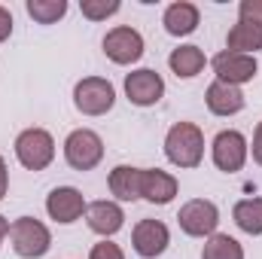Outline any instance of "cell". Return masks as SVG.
Segmentation results:
<instances>
[{
	"label": "cell",
	"instance_id": "ac0fdd59",
	"mask_svg": "<svg viewBox=\"0 0 262 259\" xmlns=\"http://www.w3.org/2000/svg\"><path fill=\"white\" fill-rule=\"evenodd\" d=\"M110 195L116 201H137L140 198V168L134 165H116L107 177Z\"/></svg>",
	"mask_w": 262,
	"mask_h": 259
},
{
	"label": "cell",
	"instance_id": "ba28073f",
	"mask_svg": "<svg viewBox=\"0 0 262 259\" xmlns=\"http://www.w3.org/2000/svg\"><path fill=\"white\" fill-rule=\"evenodd\" d=\"M104 55L113 61V64H137L140 58H143V37H140V31H134L131 25H116V28H110L107 31V37H104Z\"/></svg>",
	"mask_w": 262,
	"mask_h": 259
},
{
	"label": "cell",
	"instance_id": "4316f807",
	"mask_svg": "<svg viewBox=\"0 0 262 259\" xmlns=\"http://www.w3.org/2000/svg\"><path fill=\"white\" fill-rule=\"evenodd\" d=\"M250 153H253V162L262 168V122L256 125V131H253V143H250Z\"/></svg>",
	"mask_w": 262,
	"mask_h": 259
},
{
	"label": "cell",
	"instance_id": "d6986e66",
	"mask_svg": "<svg viewBox=\"0 0 262 259\" xmlns=\"http://www.w3.org/2000/svg\"><path fill=\"white\" fill-rule=\"evenodd\" d=\"M204 64H207V58H204L201 46H192V43L177 46V49L168 55V67H171L180 79H192V76H198V73L204 70Z\"/></svg>",
	"mask_w": 262,
	"mask_h": 259
},
{
	"label": "cell",
	"instance_id": "cb8c5ba5",
	"mask_svg": "<svg viewBox=\"0 0 262 259\" xmlns=\"http://www.w3.org/2000/svg\"><path fill=\"white\" fill-rule=\"evenodd\" d=\"M89 259H125V253H122L119 244H113L110 238H104V241H98V244L92 247Z\"/></svg>",
	"mask_w": 262,
	"mask_h": 259
},
{
	"label": "cell",
	"instance_id": "d4e9b609",
	"mask_svg": "<svg viewBox=\"0 0 262 259\" xmlns=\"http://www.w3.org/2000/svg\"><path fill=\"white\" fill-rule=\"evenodd\" d=\"M238 18L262 25V0H241L238 3Z\"/></svg>",
	"mask_w": 262,
	"mask_h": 259
},
{
	"label": "cell",
	"instance_id": "7c38bea8",
	"mask_svg": "<svg viewBox=\"0 0 262 259\" xmlns=\"http://www.w3.org/2000/svg\"><path fill=\"white\" fill-rule=\"evenodd\" d=\"M85 207H89V201L82 198V192L76 186H55L46 195V213H49V220H55L61 226H70V223L82 220Z\"/></svg>",
	"mask_w": 262,
	"mask_h": 259
},
{
	"label": "cell",
	"instance_id": "e0dca14e",
	"mask_svg": "<svg viewBox=\"0 0 262 259\" xmlns=\"http://www.w3.org/2000/svg\"><path fill=\"white\" fill-rule=\"evenodd\" d=\"M226 49H229V52H241V55H256L262 49V25L238 18V21L229 28Z\"/></svg>",
	"mask_w": 262,
	"mask_h": 259
},
{
	"label": "cell",
	"instance_id": "2e32d148",
	"mask_svg": "<svg viewBox=\"0 0 262 259\" xmlns=\"http://www.w3.org/2000/svg\"><path fill=\"white\" fill-rule=\"evenodd\" d=\"M198 21H201V12H198L195 3H189V0L171 3L165 9V15H162V25H165V31L171 37H189V34H195Z\"/></svg>",
	"mask_w": 262,
	"mask_h": 259
},
{
	"label": "cell",
	"instance_id": "277c9868",
	"mask_svg": "<svg viewBox=\"0 0 262 259\" xmlns=\"http://www.w3.org/2000/svg\"><path fill=\"white\" fill-rule=\"evenodd\" d=\"M116 104V89L104 76H82L73 85V107L82 116H107Z\"/></svg>",
	"mask_w": 262,
	"mask_h": 259
},
{
	"label": "cell",
	"instance_id": "4fadbf2b",
	"mask_svg": "<svg viewBox=\"0 0 262 259\" xmlns=\"http://www.w3.org/2000/svg\"><path fill=\"white\" fill-rule=\"evenodd\" d=\"M85 223L95 235L101 238H113L122 226H125V210L119 201H110V198H98V201H89L85 207Z\"/></svg>",
	"mask_w": 262,
	"mask_h": 259
},
{
	"label": "cell",
	"instance_id": "7402d4cb",
	"mask_svg": "<svg viewBox=\"0 0 262 259\" xmlns=\"http://www.w3.org/2000/svg\"><path fill=\"white\" fill-rule=\"evenodd\" d=\"M25 9L37 25H55L58 18H64L67 0H28Z\"/></svg>",
	"mask_w": 262,
	"mask_h": 259
},
{
	"label": "cell",
	"instance_id": "484cf974",
	"mask_svg": "<svg viewBox=\"0 0 262 259\" xmlns=\"http://www.w3.org/2000/svg\"><path fill=\"white\" fill-rule=\"evenodd\" d=\"M12 34V12L6 6H0V43H6Z\"/></svg>",
	"mask_w": 262,
	"mask_h": 259
},
{
	"label": "cell",
	"instance_id": "ffe728a7",
	"mask_svg": "<svg viewBox=\"0 0 262 259\" xmlns=\"http://www.w3.org/2000/svg\"><path fill=\"white\" fill-rule=\"evenodd\" d=\"M232 220L241 232L247 235H262V195L253 198H241L235 207H232Z\"/></svg>",
	"mask_w": 262,
	"mask_h": 259
},
{
	"label": "cell",
	"instance_id": "5bb4252c",
	"mask_svg": "<svg viewBox=\"0 0 262 259\" xmlns=\"http://www.w3.org/2000/svg\"><path fill=\"white\" fill-rule=\"evenodd\" d=\"M180 192V183L174 174L162 168H140V198L149 204H171Z\"/></svg>",
	"mask_w": 262,
	"mask_h": 259
},
{
	"label": "cell",
	"instance_id": "3957f363",
	"mask_svg": "<svg viewBox=\"0 0 262 259\" xmlns=\"http://www.w3.org/2000/svg\"><path fill=\"white\" fill-rule=\"evenodd\" d=\"M12 149H15L18 165L28 168V171H46V168L55 162V137H52L46 128L18 131Z\"/></svg>",
	"mask_w": 262,
	"mask_h": 259
},
{
	"label": "cell",
	"instance_id": "603a6c76",
	"mask_svg": "<svg viewBox=\"0 0 262 259\" xmlns=\"http://www.w3.org/2000/svg\"><path fill=\"white\" fill-rule=\"evenodd\" d=\"M122 9L119 0H82L79 3V12L89 18V21H107L110 15H116Z\"/></svg>",
	"mask_w": 262,
	"mask_h": 259
},
{
	"label": "cell",
	"instance_id": "5b68a950",
	"mask_svg": "<svg viewBox=\"0 0 262 259\" xmlns=\"http://www.w3.org/2000/svg\"><path fill=\"white\" fill-rule=\"evenodd\" d=\"M64 162L73 171H92L104 162V140L92 128H73L64 137Z\"/></svg>",
	"mask_w": 262,
	"mask_h": 259
},
{
	"label": "cell",
	"instance_id": "30bf717a",
	"mask_svg": "<svg viewBox=\"0 0 262 259\" xmlns=\"http://www.w3.org/2000/svg\"><path fill=\"white\" fill-rule=\"evenodd\" d=\"M210 67H213V76L220 82H229V85H238V89L259 73L256 55H241V52H229V49L216 52L210 58Z\"/></svg>",
	"mask_w": 262,
	"mask_h": 259
},
{
	"label": "cell",
	"instance_id": "9a60e30c",
	"mask_svg": "<svg viewBox=\"0 0 262 259\" xmlns=\"http://www.w3.org/2000/svg\"><path fill=\"white\" fill-rule=\"evenodd\" d=\"M204 104H207V110L213 113V116H238L241 110H244V104H247V98H244V92L238 89V85H229V82H220V79H213L210 85H207V92H204Z\"/></svg>",
	"mask_w": 262,
	"mask_h": 259
},
{
	"label": "cell",
	"instance_id": "9c48e42d",
	"mask_svg": "<svg viewBox=\"0 0 262 259\" xmlns=\"http://www.w3.org/2000/svg\"><path fill=\"white\" fill-rule=\"evenodd\" d=\"M125 98L134 107H156L165 98V79L152 67H137L125 73Z\"/></svg>",
	"mask_w": 262,
	"mask_h": 259
},
{
	"label": "cell",
	"instance_id": "8992f818",
	"mask_svg": "<svg viewBox=\"0 0 262 259\" xmlns=\"http://www.w3.org/2000/svg\"><path fill=\"white\" fill-rule=\"evenodd\" d=\"M250 156V143L238 128H223L210 140V159L223 174H238L247 165Z\"/></svg>",
	"mask_w": 262,
	"mask_h": 259
},
{
	"label": "cell",
	"instance_id": "52a82bcc",
	"mask_svg": "<svg viewBox=\"0 0 262 259\" xmlns=\"http://www.w3.org/2000/svg\"><path fill=\"white\" fill-rule=\"evenodd\" d=\"M177 223L183 229V235L189 238H210L216 235V226H220V207L210 201V198H189L180 213H177Z\"/></svg>",
	"mask_w": 262,
	"mask_h": 259
},
{
	"label": "cell",
	"instance_id": "8fae6325",
	"mask_svg": "<svg viewBox=\"0 0 262 259\" xmlns=\"http://www.w3.org/2000/svg\"><path fill=\"white\" fill-rule=\"evenodd\" d=\"M171 244V232L162 220H140L131 229V247L140 259H159Z\"/></svg>",
	"mask_w": 262,
	"mask_h": 259
},
{
	"label": "cell",
	"instance_id": "44dd1931",
	"mask_svg": "<svg viewBox=\"0 0 262 259\" xmlns=\"http://www.w3.org/2000/svg\"><path fill=\"white\" fill-rule=\"evenodd\" d=\"M201 259H244V247L232 238V235H210L201 247Z\"/></svg>",
	"mask_w": 262,
	"mask_h": 259
},
{
	"label": "cell",
	"instance_id": "6da1fadb",
	"mask_svg": "<svg viewBox=\"0 0 262 259\" xmlns=\"http://www.w3.org/2000/svg\"><path fill=\"white\" fill-rule=\"evenodd\" d=\"M165 159L174 168H198L204 159V131L195 122H174L165 134Z\"/></svg>",
	"mask_w": 262,
	"mask_h": 259
},
{
	"label": "cell",
	"instance_id": "7a4b0ae2",
	"mask_svg": "<svg viewBox=\"0 0 262 259\" xmlns=\"http://www.w3.org/2000/svg\"><path fill=\"white\" fill-rule=\"evenodd\" d=\"M9 241L15 256L21 259H43L52 247V232L46 223H40L37 217H18L9 226Z\"/></svg>",
	"mask_w": 262,
	"mask_h": 259
},
{
	"label": "cell",
	"instance_id": "83f0119b",
	"mask_svg": "<svg viewBox=\"0 0 262 259\" xmlns=\"http://www.w3.org/2000/svg\"><path fill=\"white\" fill-rule=\"evenodd\" d=\"M6 189H9V168H6V159L0 156V201H3Z\"/></svg>",
	"mask_w": 262,
	"mask_h": 259
},
{
	"label": "cell",
	"instance_id": "f1b7e54d",
	"mask_svg": "<svg viewBox=\"0 0 262 259\" xmlns=\"http://www.w3.org/2000/svg\"><path fill=\"white\" fill-rule=\"evenodd\" d=\"M9 226H12V223H9V220L0 213V250H3V241L9 238Z\"/></svg>",
	"mask_w": 262,
	"mask_h": 259
}]
</instances>
